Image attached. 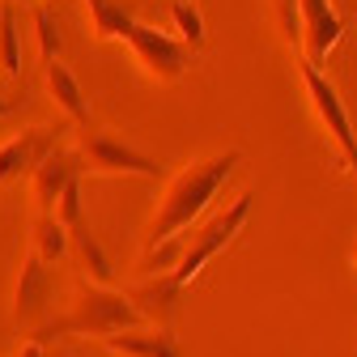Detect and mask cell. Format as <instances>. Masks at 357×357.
<instances>
[{
	"label": "cell",
	"instance_id": "1",
	"mask_svg": "<svg viewBox=\"0 0 357 357\" xmlns=\"http://www.w3.org/2000/svg\"><path fill=\"white\" fill-rule=\"evenodd\" d=\"M243 166V153L238 149H221V153H208L192 166H183L162 192L153 217H149V226H145V247H158L174 234H183L192 230V221L208 208V200L226 188V178Z\"/></svg>",
	"mask_w": 357,
	"mask_h": 357
},
{
	"label": "cell",
	"instance_id": "2",
	"mask_svg": "<svg viewBox=\"0 0 357 357\" xmlns=\"http://www.w3.org/2000/svg\"><path fill=\"white\" fill-rule=\"evenodd\" d=\"M128 328H145V315L128 302V294L111 289V285L81 281L68 315L38 324L26 340H38V344H47L56 336H98L102 340V336H115V332H128Z\"/></svg>",
	"mask_w": 357,
	"mask_h": 357
},
{
	"label": "cell",
	"instance_id": "3",
	"mask_svg": "<svg viewBox=\"0 0 357 357\" xmlns=\"http://www.w3.org/2000/svg\"><path fill=\"white\" fill-rule=\"evenodd\" d=\"M251 192H243V196H234L221 213H213L204 226H196V230H183V255H178V264L170 268V281L178 285V289H188L200 273H204V264L213 259V255H221L238 234H243V226H247V217H251Z\"/></svg>",
	"mask_w": 357,
	"mask_h": 357
},
{
	"label": "cell",
	"instance_id": "4",
	"mask_svg": "<svg viewBox=\"0 0 357 357\" xmlns=\"http://www.w3.org/2000/svg\"><path fill=\"white\" fill-rule=\"evenodd\" d=\"M81 166L89 174H132V178H158V162L145 158L141 149H132L123 141H115L111 132H98V128H81L77 141H73Z\"/></svg>",
	"mask_w": 357,
	"mask_h": 357
},
{
	"label": "cell",
	"instance_id": "5",
	"mask_svg": "<svg viewBox=\"0 0 357 357\" xmlns=\"http://www.w3.org/2000/svg\"><path fill=\"white\" fill-rule=\"evenodd\" d=\"M298 73H302L306 98H310V107H315L319 123L336 137V145H340L349 170L357 174V132H353V119H349V107H344V98H340V89L332 85V77H328L324 68H310L306 60H298Z\"/></svg>",
	"mask_w": 357,
	"mask_h": 357
},
{
	"label": "cell",
	"instance_id": "6",
	"mask_svg": "<svg viewBox=\"0 0 357 357\" xmlns=\"http://www.w3.org/2000/svg\"><path fill=\"white\" fill-rule=\"evenodd\" d=\"M68 132H73V128L60 119V123H34V128H22V132H13L9 141H0V188H9V183H17L22 174H30L52 149L64 145Z\"/></svg>",
	"mask_w": 357,
	"mask_h": 357
},
{
	"label": "cell",
	"instance_id": "7",
	"mask_svg": "<svg viewBox=\"0 0 357 357\" xmlns=\"http://www.w3.org/2000/svg\"><path fill=\"white\" fill-rule=\"evenodd\" d=\"M128 47H132L137 64L153 81H178V77L188 73V64H192V52L174 34H166L158 26H145V22H137V30L128 34Z\"/></svg>",
	"mask_w": 357,
	"mask_h": 357
},
{
	"label": "cell",
	"instance_id": "8",
	"mask_svg": "<svg viewBox=\"0 0 357 357\" xmlns=\"http://www.w3.org/2000/svg\"><path fill=\"white\" fill-rule=\"evenodd\" d=\"M47 298H52V268L26 247L17 264V285H13V324L34 332L47 315Z\"/></svg>",
	"mask_w": 357,
	"mask_h": 357
},
{
	"label": "cell",
	"instance_id": "9",
	"mask_svg": "<svg viewBox=\"0 0 357 357\" xmlns=\"http://www.w3.org/2000/svg\"><path fill=\"white\" fill-rule=\"evenodd\" d=\"M298 22H302V52L298 56L310 68H319L332 56V47L340 43L344 22L332 9V0H298Z\"/></svg>",
	"mask_w": 357,
	"mask_h": 357
},
{
	"label": "cell",
	"instance_id": "10",
	"mask_svg": "<svg viewBox=\"0 0 357 357\" xmlns=\"http://www.w3.org/2000/svg\"><path fill=\"white\" fill-rule=\"evenodd\" d=\"M81 174H85V166H81V158H77L73 145L52 149L47 158L30 170V200H34V213H56L60 192L73 183V178H81Z\"/></svg>",
	"mask_w": 357,
	"mask_h": 357
},
{
	"label": "cell",
	"instance_id": "11",
	"mask_svg": "<svg viewBox=\"0 0 357 357\" xmlns=\"http://www.w3.org/2000/svg\"><path fill=\"white\" fill-rule=\"evenodd\" d=\"M102 349L115 353V357H183V353H178L174 332H170V328H158V324L102 336Z\"/></svg>",
	"mask_w": 357,
	"mask_h": 357
},
{
	"label": "cell",
	"instance_id": "12",
	"mask_svg": "<svg viewBox=\"0 0 357 357\" xmlns=\"http://www.w3.org/2000/svg\"><path fill=\"white\" fill-rule=\"evenodd\" d=\"M128 294V302L141 310V315L149 319V324H158V328H170L174 324V310H178V289L166 273L162 277H145L141 285H132V289H123Z\"/></svg>",
	"mask_w": 357,
	"mask_h": 357
},
{
	"label": "cell",
	"instance_id": "13",
	"mask_svg": "<svg viewBox=\"0 0 357 357\" xmlns=\"http://www.w3.org/2000/svg\"><path fill=\"white\" fill-rule=\"evenodd\" d=\"M43 81H47V94L56 98V107L68 115V123L89 128V98H85V89H81L77 73H73L68 64L52 60V64H47V73H43Z\"/></svg>",
	"mask_w": 357,
	"mask_h": 357
},
{
	"label": "cell",
	"instance_id": "14",
	"mask_svg": "<svg viewBox=\"0 0 357 357\" xmlns=\"http://www.w3.org/2000/svg\"><path fill=\"white\" fill-rule=\"evenodd\" d=\"M94 22V34L102 43H128V34L137 30V5L132 0H81Z\"/></svg>",
	"mask_w": 357,
	"mask_h": 357
},
{
	"label": "cell",
	"instance_id": "15",
	"mask_svg": "<svg viewBox=\"0 0 357 357\" xmlns=\"http://www.w3.org/2000/svg\"><path fill=\"white\" fill-rule=\"evenodd\" d=\"M68 251H77V259H81V268H85V281H94V285H111V281H115L111 259H107L102 243L94 238V230H89L85 221H81L77 230H68Z\"/></svg>",
	"mask_w": 357,
	"mask_h": 357
},
{
	"label": "cell",
	"instance_id": "16",
	"mask_svg": "<svg viewBox=\"0 0 357 357\" xmlns=\"http://www.w3.org/2000/svg\"><path fill=\"white\" fill-rule=\"evenodd\" d=\"M30 251L43 259V264H60L68 259V230L52 213H34V226H30Z\"/></svg>",
	"mask_w": 357,
	"mask_h": 357
},
{
	"label": "cell",
	"instance_id": "17",
	"mask_svg": "<svg viewBox=\"0 0 357 357\" xmlns=\"http://www.w3.org/2000/svg\"><path fill=\"white\" fill-rule=\"evenodd\" d=\"M30 26H34V38H38V56H43V64L60 60V52H64V38H60V22H56V9L47 5V0H34Z\"/></svg>",
	"mask_w": 357,
	"mask_h": 357
},
{
	"label": "cell",
	"instance_id": "18",
	"mask_svg": "<svg viewBox=\"0 0 357 357\" xmlns=\"http://www.w3.org/2000/svg\"><path fill=\"white\" fill-rule=\"evenodd\" d=\"M170 17H174V30H178V43L188 52H200L208 34H204V13L196 9V0H170Z\"/></svg>",
	"mask_w": 357,
	"mask_h": 357
},
{
	"label": "cell",
	"instance_id": "19",
	"mask_svg": "<svg viewBox=\"0 0 357 357\" xmlns=\"http://www.w3.org/2000/svg\"><path fill=\"white\" fill-rule=\"evenodd\" d=\"M0 73L22 77V34H17V13H13V5L0 9Z\"/></svg>",
	"mask_w": 357,
	"mask_h": 357
},
{
	"label": "cell",
	"instance_id": "20",
	"mask_svg": "<svg viewBox=\"0 0 357 357\" xmlns=\"http://www.w3.org/2000/svg\"><path fill=\"white\" fill-rule=\"evenodd\" d=\"M273 5V22L281 30V38L294 47V56L302 52V22H298V0H268Z\"/></svg>",
	"mask_w": 357,
	"mask_h": 357
},
{
	"label": "cell",
	"instance_id": "21",
	"mask_svg": "<svg viewBox=\"0 0 357 357\" xmlns=\"http://www.w3.org/2000/svg\"><path fill=\"white\" fill-rule=\"evenodd\" d=\"M17 357H47V344H38V340H22Z\"/></svg>",
	"mask_w": 357,
	"mask_h": 357
},
{
	"label": "cell",
	"instance_id": "22",
	"mask_svg": "<svg viewBox=\"0 0 357 357\" xmlns=\"http://www.w3.org/2000/svg\"><path fill=\"white\" fill-rule=\"evenodd\" d=\"M22 107V98H9V94H0V119H5V115H13Z\"/></svg>",
	"mask_w": 357,
	"mask_h": 357
},
{
	"label": "cell",
	"instance_id": "23",
	"mask_svg": "<svg viewBox=\"0 0 357 357\" xmlns=\"http://www.w3.org/2000/svg\"><path fill=\"white\" fill-rule=\"evenodd\" d=\"M353 264H357V247H353Z\"/></svg>",
	"mask_w": 357,
	"mask_h": 357
},
{
	"label": "cell",
	"instance_id": "24",
	"mask_svg": "<svg viewBox=\"0 0 357 357\" xmlns=\"http://www.w3.org/2000/svg\"><path fill=\"white\" fill-rule=\"evenodd\" d=\"M22 5H26V0H22Z\"/></svg>",
	"mask_w": 357,
	"mask_h": 357
},
{
	"label": "cell",
	"instance_id": "25",
	"mask_svg": "<svg viewBox=\"0 0 357 357\" xmlns=\"http://www.w3.org/2000/svg\"><path fill=\"white\" fill-rule=\"evenodd\" d=\"M353 357H357V353H353Z\"/></svg>",
	"mask_w": 357,
	"mask_h": 357
}]
</instances>
